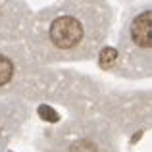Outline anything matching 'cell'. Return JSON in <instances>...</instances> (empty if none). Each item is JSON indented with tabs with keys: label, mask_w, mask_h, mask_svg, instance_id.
<instances>
[{
	"label": "cell",
	"mask_w": 152,
	"mask_h": 152,
	"mask_svg": "<svg viewBox=\"0 0 152 152\" xmlns=\"http://www.w3.org/2000/svg\"><path fill=\"white\" fill-rule=\"evenodd\" d=\"M83 37L81 23L71 15H64V18L54 19L50 25V41L58 48H73Z\"/></svg>",
	"instance_id": "cell-1"
},
{
	"label": "cell",
	"mask_w": 152,
	"mask_h": 152,
	"mask_svg": "<svg viewBox=\"0 0 152 152\" xmlns=\"http://www.w3.org/2000/svg\"><path fill=\"white\" fill-rule=\"evenodd\" d=\"M131 37L141 48L150 46V12H142L141 15H137L131 27Z\"/></svg>",
	"instance_id": "cell-2"
},
{
	"label": "cell",
	"mask_w": 152,
	"mask_h": 152,
	"mask_svg": "<svg viewBox=\"0 0 152 152\" xmlns=\"http://www.w3.org/2000/svg\"><path fill=\"white\" fill-rule=\"evenodd\" d=\"M67 152H100V145L91 137H77L69 142Z\"/></svg>",
	"instance_id": "cell-3"
},
{
	"label": "cell",
	"mask_w": 152,
	"mask_h": 152,
	"mask_svg": "<svg viewBox=\"0 0 152 152\" xmlns=\"http://www.w3.org/2000/svg\"><path fill=\"white\" fill-rule=\"evenodd\" d=\"M12 75H14V66L6 56H0V87L10 83Z\"/></svg>",
	"instance_id": "cell-4"
},
{
	"label": "cell",
	"mask_w": 152,
	"mask_h": 152,
	"mask_svg": "<svg viewBox=\"0 0 152 152\" xmlns=\"http://www.w3.org/2000/svg\"><path fill=\"white\" fill-rule=\"evenodd\" d=\"M115 58H118V52H115V48H104L102 54H100V64L104 67H110L112 64L115 62Z\"/></svg>",
	"instance_id": "cell-5"
}]
</instances>
